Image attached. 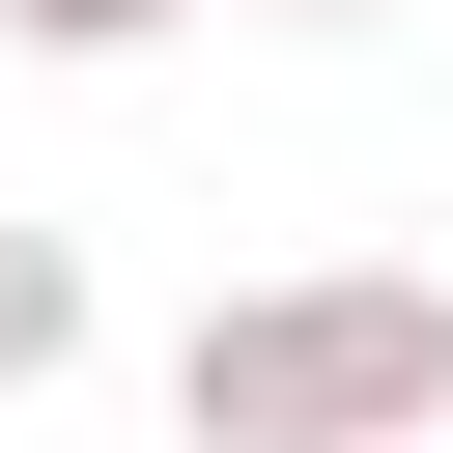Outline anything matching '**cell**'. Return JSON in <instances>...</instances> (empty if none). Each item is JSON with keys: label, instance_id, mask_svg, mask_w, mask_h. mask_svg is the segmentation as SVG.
Instances as JSON below:
<instances>
[{"label": "cell", "instance_id": "1", "mask_svg": "<svg viewBox=\"0 0 453 453\" xmlns=\"http://www.w3.org/2000/svg\"><path fill=\"white\" fill-rule=\"evenodd\" d=\"M425 368H453V340H425L396 283H311V311H226V340H198V425H226V453H340V425H396Z\"/></svg>", "mask_w": 453, "mask_h": 453}, {"label": "cell", "instance_id": "3", "mask_svg": "<svg viewBox=\"0 0 453 453\" xmlns=\"http://www.w3.org/2000/svg\"><path fill=\"white\" fill-rule=\"evenodd\" d=\"M28 28H113V0H28Z\"/></svg>", "mask_w": 453, "mask_h": 453}, {"label": "cell", "instance_id": "2", "mask_svg": "<svg viewBox=\"0 0 453 453\" xmlns=\"http://www.w3.org/2000/svg\"><path fill=\"white\" fill-rule=\"evenodd\" d=\"M28 340H57V255H28V226H0V368H28Z\"/></svg>", "mask_w": 453, "mask_h": 453}]
</instances>
